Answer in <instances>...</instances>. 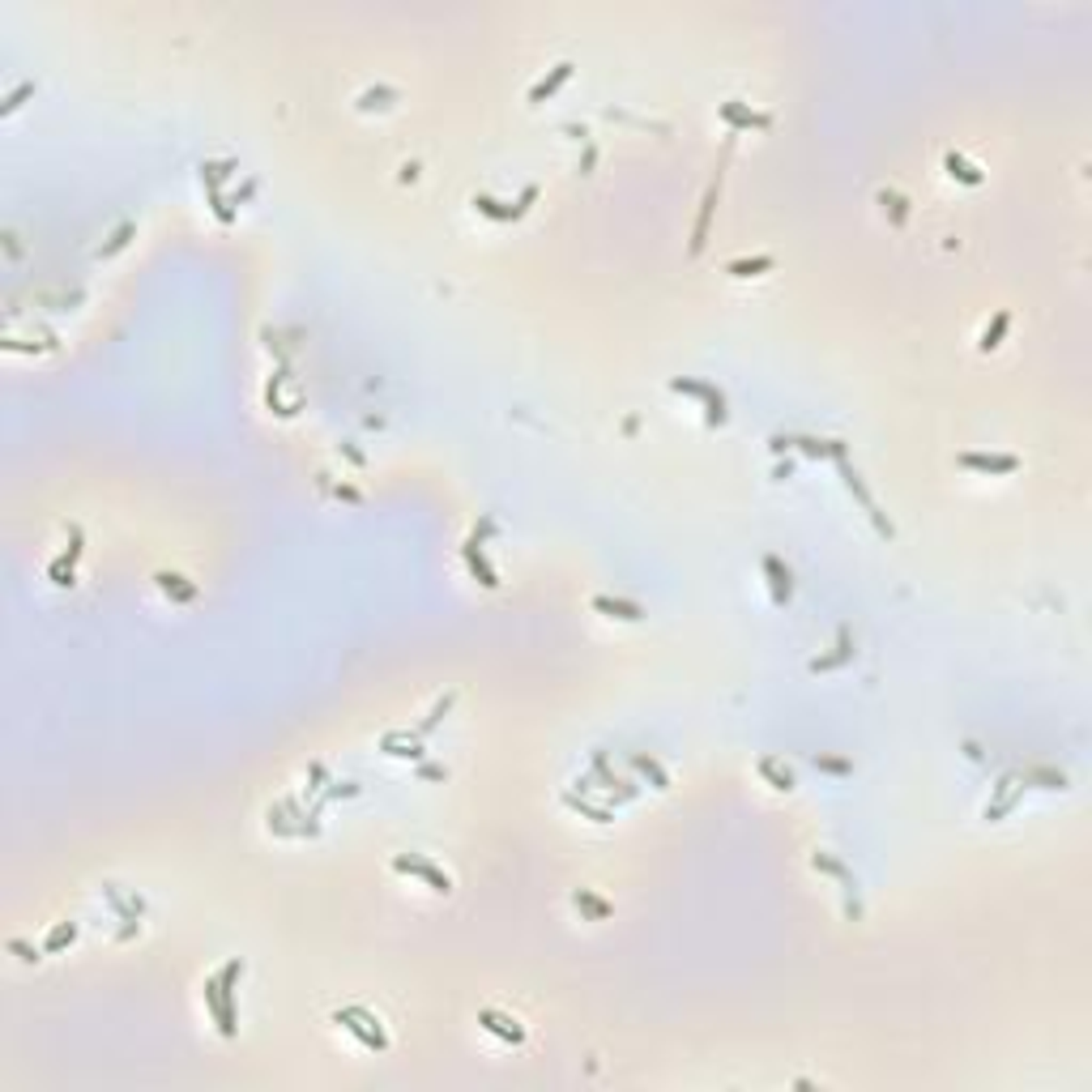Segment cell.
I'll return each instance as SVG.
<instances>
[{"label":"cell","instance_id":"6da1fadb","mask_svg":"<svg viewBox=\"0 0 1092 1092\" xmlns=\"http://www.w3.org/2000/svg\"><path fill=\"white\" fill-rule=\"evenodd\" d=\"M244 960L240 956H231L218 973H209L205 977V1007H209V1016H214V1024H218V1033L222 1037H235L240 1033V1007H235V986H240V977H244Z\"/></svg>","mask_w":1092,"mask_h":1092},{"label":"cell","instance_id":"7a4b0ae2","mask_svg":"<svg viewBox=\"0 0 1092 1092\" xmlns=\"http://www.w3.org/2000/svg\"><path fill=\"white\" fill-rule=\"evenodd\" d=\"M333 1024L350 1033L354 1042L363 1045V1049H376V1054H385L389 1049V1033H385V1024L367 1011V1007H342V1011H333Z\"/></svg>","mask_w":1092,"mask_h":1092},{"label":"cell","instance_id":"3957f363","mask_svg":"<svg viewBox=\"0 0 1092 1092\" xmlns=\"http://www.w3.org/2000/svg\"><path fill=\"white\" fill-rule=\"evenodd\" d=\"M670 393H687V398L704 401V423H708V427H721V423L730 418V410H726V393H721L717 385H708V380L674 376V380H670Z\"/></svg>","mask_w":1092,"mask_h":1092},{"label":"cell","instance_id":"277c9868","mask_svg":"<svg viewBox=\"0 0 1092 1092\" xmlns=\"http://www.w3.org/2000/svg\"><path fill=\"white\" fill-rule=\"evenodd\" d=\"M487 534H496V521H491V516H483V525H474V534L465 538L461 555H465V568L483 581V589H499L496 568H491V559H487V550H483V538H487Z\"/></svg>","mask_w":1092,"mask_h":1092},{"label":"cell","instance_id":"5b68a950","mask_svg":"<svg viewBox=\"0 0 1092 1092\" xmlns=\"http://www.w3.org/2000/svg\"><path fill=\"white\" fill-rule=\"evenodd\" d=\"M832 461H837V470H841V478H845V487H849V496L858 499V503H862V512H866V516H871V521H875V530H879V534H884V538H892V534H896V530H892V521H884V512H879V503H875V496H871V491H866V483H862V474H858V470H853V465H849V457H845V452H837V457H832Z\"/></svg>","mask_w":1092,"mask_h":1092},{"label":"cell","instance_id":"8992f818","mask_svg":"<svg viewBox=\"0 0 1092 1092\" xmlns=\"http://www.w3.org/2000/svg\"><path fill=\"white\" fill-rule=\"evenodd\" d=\"M82 550H86V534H82V525L73 521V525H69V546H64V550H60V555L48 563V581H51V585H60V589H64V585H73V581H77V559H82Z\"/></svg>","mask_w":1092,"mask_h":1092},{"label":"cell","instance_id":"52a82bcc","mask_svg":"<svg viewBox=\"0 0 1092 1092\" xmlns=\"http://www.w3.org/2000/svg\"><path fill=\"white\" fill-rule=\"evenodd\" d=\"M393 871H398V875H418L431 892H440V896L452 892V879H448L431 858H423V853H398V858H393Z\"/></svg>","mask_w":1092,"mask_h":1092},{"label":"cell","instance_id":"ba28073f","mask_svg":"<svg viewBox=\"0 0 1092 1092\" xmlns=\"http://www.w3.org/2000/svg\"><path fill=\"white\" fill-rule=\"evenodd\" d=\"M534 201H538V184H530V188L521 193L516 205H499V201L487 197V193H474L470 205H474L483 218H491V222H516V218H525V214H530V205H534Z\"/></svg>","mask_w":1092,"mask_h":1092},{"label":"cell","instance_id":"9c48e42d","mask_svg":"<svg viewBox=\"0 0 1092 1092\" xmlns=\"http://www.w3.org/2000/svg\"><path fill=\"white\" fill-rule=\"evenodd\" d=\"M760 568H764V576H768V597H773V606L781 610V606H790V597H794V572H790V563L781 559V555H764L760 559Z\"/></svg>","mask_w":1092,"mask_h":1092},{"label":"cell","instance_id":"30bf717a","mask_svg":"<svg viewBox=\"0 0 1092 1092\" xmlns=\"http://www.w3.org/2000/svg\"><path fill=\"white\" fill-rule=\"evenodd\" d=\"M964 470L973 474H1016L1020 470V457L1016 452H960L956 457Z\"/></svg>","mask_w":1092,"mask_h":1092},{"label":"cell","instance_id":"8fae6325","mask_svg":"<svg viewBox=\"0 0 1092 1092\" xmlns=\"http://www.w3.org/2000/svg\"><path fill=\"white\" fill-rule=\"evenodd\" d=\"M478 1029L491 1033V1037H499L503 1045H525V1029H521L512 1016L496 1011V1007H483V1011H478Z\"/></svg>","mask_w":1092,"mask_h":1092},{"label":"cell","instance_id":"7c38bea8","mask_svg":"<svg viewBox=\"0 0 1092 1092\" xmlns=\"http://www.w3.org/2000/svg\"><path fill=\"white\" fill-rule=\"evenodd\" d=\"M858 657V641L849 636V632H841L837 636V645H832V653H819V657H811V674H832V670H841V666H849Z\"/></svg>","mask_w":1092,"mask_h":1092},{"label":"cell","instance_id":"4fadbf2b","mask_svg":"<svg viewBox=\"0 0 1092 1092\" xmlns=\"http://www.w3.org/2000/svg\"><path fill=\"white\" fill-rule=\"evenodd\" d=\"M572 73H576V64L572 60H559L550 73H543L534 86H530V95H525V102H546V99H555L559 95V86H568L572 82Z\"/></svg>","mask_w":1092,"mask_h":1092},{"label":"cell","instance_id":"5bb4252c","mask_svg":"<svg viewBox=\"0 0 1092 1092\" xmlns=\"http://www.w3.org/2000/svg\"><path fill=\"white\" fill-rule=\"evenodd\" d=\"M589 606H594L597 615H606V619H623V623H641V619H645V606H641V602H632V597L594 594Z\"/></svg>","mask_w":1092,"mask_h":1092},{"label":"cell","instance_id":"9a60e30c","mask_svg":"<svg viewBox=\"0 0 1092 1092\" xmlns=\"http://www.w3.org/2000/svg\"><path fill=\"white\" fill-rule=\"evenodd\" d=\"M717 188H721V180H713L708 188H704V201H700V218H695V227H692V256H700L704 252V240H708V218H713V209H717Z\"/></svg>","mask_w":1092,"mask_h":1092},{"label":"cell","instance_id":"2e32d148","mask_svg":"<svg viewBox=\"0 0 1092 1092\" xmlns=\"http://www.w3.org/2000/svg\"><path fill=\"white\" fill-rule=\"evenodd\" d=\"M773 269H777V256H773V252L739 256V260H730V265H726V273H730V278H764V273H773Z\"/></svg>","mask_w":1092,"mask_h":1092},{"label":"cell","instance_id":"e0dca14e","mask_svg":"<svg viewBox=\"0 0 1092 1092\" xmlns=\"http://www.w3.org/2000/svg\"><path fill=\"white\" fill-rule=\"evenodd\" d=\"M380 751H385V755H398V760H418V755H423V734L389 730V734L380 739Z\"/></svg>","mask_w":1092,"mask_h":1092},{"label":"cell","instance_id":"ac0fdd59","mask_svg":"<svg viewBox=\"0 0 1092 1092\" xmlns=\"http://www.w3.org/2000/svg\"><path fill=\"white\" fill-rule=\"evenodd\" d=\"M231 175H235V158H209V162H201V184L209 188V197H218Z\"/></svg>","mask_w":1092,"mask_h":1092},{"label":"cell","instance_id":"d6986e66","mask_svg":"<svg viewBox=\"0 0 1092 1092\" xmlns=\"http://www.w3.org/2000/svg\"><path fill=\"white\" fill-rule=\"evenodd\" d=\"M721 120H726L730 128H768V115H760V111H747L739 99L721 102Z\"/></svg>","mask_w":1092,"mask_h":1092},{"label":"cell","instance_id":"ffe728a7","mask_svg":"<svg viewBox=\"0 0 1092 1092\" xmlns=\"http://www.w3.org/2000/svg\"><path fill=\"white\" fill-rule=\"evenodd\" d=\"M755 768H760V777H764V781H768L773 790H781V794H790V790H794V773H790V768H786V764H781L777 755H764V760H760Z\"/></svg>","mask_w":1092,"mask_h":1092},{"label":"cell","instance_id":"44dd1931","mask_svg":"<svg viewBox=\"0 0 1092 1092\" xmlns=\"http://www.w3.org/2000/svg\"><path fill=\"white\" fill-rule=\"evenodd\" d=\"M1007 329H1011V312H1007V307H998V312H994V320L982 329V338H977V350H982V354L998 350V346H1003V338H1007Z\"/></svg>","mask_w":1092,"mask_h":1092},{"label":"cell","instance_id":"7402d4cb","mask_svg":"<svg viewBox=\"0 0 1092 1092\" xmlns=\"http://www.w3.org/2000/svg\"><path fill=\"white\" fill-rule=\"evenodd\" d=\"M154 581H158V589L171 597V602H197V585H193L188 576H180V572H158Z\"/></svg>","mask_w":1092,"mask_h":1092},{"label":"cell","instance_id":"603a6c76","mask_svg":"<svg viewBox=\"0 0 1092 1092\" xmlns=\"http://www.w3.org/2000/svg\"><path fill=\"white\" fill-rule=\"evenodd\" d=\"M944 167H947V175L951 180H960V184H969V188H977L982 184V167H973L964 154H956V149H947L944 154Z\"/></svg>","mask_w":1092,"mask_h":1092},{"label":"cell","instance_id":"cb8c5ba5","mask_svg":"<svg viewBox=\"0 0 1092 1092\" xmlns=\"http://www.w3.org/2000/svg\"><path fill=\"white\" fill-rule=\"evenodd\" d=\"M393 102H401L398 86H367V90L354 99V107H359V111H385V107H393Z\"/></svg>","mask_w":1092,"mask_h":1092},{"label":"cell","instance_id":"d4e9b609","mask_svg":"<svg viewBox=\"0 0 1092 1092\" xmlns=\"http://www.w3.org/2000/svg\"><path fill=\"white\" fill-rule=\"evenodd\" d=\"M572 905H576L585 918H594V922H602V918H610V913H615V909H610V900L594 896L589 888H576V892H572Z\"/></svg>","mask_w":1092,"mask_h":1092},{"label":"cell","instance_id":"484cf974","mask_svg":"<svg viewBox=\"0 0 1092 1092\" xmlns=\"http://www.w3.org/2000/svg\"><path fill=\"white\" fill-rule=\"evenodd\" d=\"M133 235H137V222H120V227H115V231L107 235V244H102V248L95 252V256H99V260H111L115 252H124V248H128V240H133Z\"/></svg>","mask_w":1092,"mask_h":1092},{"label":"cell","instance_id":"4316f807","mask_svg":"<svg viewBox=\"0 0 1092 1092\" xmlns=\"http://www.w3.org/2000/svg\"><path fill=\"white\" fill-rule=\"evenodd\" d=\"M875 201L884 205V214L892 218V227H905V222H909V201L900 197V193H892V188H879V193H875Z\"/></svg>","mask_w":1092,"mask_h":1092},{"label":"cell","instance_id":"83f0119b","mask_svg":"<svg viewBox=\"0 0 1092 1092\" xmlns=\"http://www.w3.org/2000/svg\"><path fill=\"white\" fill-rule=\"evenodd\" d=\"M452 704H457V692L440 695V700H436V704H431V713H427V717H423V721H418V726H414V734H423V739H427V734H431V730H436V726H440V717H448V708H452Z\"/></svg>","mask_w":1092,"mask_h":1092},{"label":"cell","instance_id":"f1b7e54d","mask_svg":"<svg viewBox=\"0 0 1092 1092\" xmlns=\"http://www.w3.org/2000/svg\"><path fill=\"white\" fill-rule=\"evenodd\" d=\"M73 939H77V922H56L48 931V939H43V951H48V956L51 951H64Z\"/></svg>","mask_w":1092,"mask_h":1092},{"label":"cell","instance_id":"f546056e","mask_svg":"<svg viewBox=\"0 0 1092 1092\" xmlns=\"http://www.w3.org/2000/svg\"><path fill=\"white\" fill-rule=\"evenodd\" d=\"M811 866H815V871H824V875H837L841 884H853V879H849V871H845V862H837V858H832V853H824V849H815Z\"/></svg>","mask_w":1092,"mask_h":1092},{"label":"cell","instance_id":"4dcf8cb0","mask_svg":"<svg viewBox=\"0 0 1092 1092\" xmlns=\"http://www.w3.org/2000/svg\"><path fill=\"white\" fill-rule=\"evenodd\" d=\"M30 95H35V82H17V86H13V90L4 95V102H0V115H13V111H17L22 102L30 99Z\"/></svg>","mask_w":1092,"mask_h":1092},{"label":"cell","instance_id":"1f68e13d","mask_svg":"<svg viewBox=\"0 0 1092 1092\" xmlns=\"http://www.w3.org/2000/svg\"><path fill=\"white\" fill-rule=\"evenodd\" d=\"M632 764H636L641 773H648V777H653V786H657V790H666V786H670V777H666V773L657 768V760H653V755H632Z\"/></svg>","mask_w":1092,"mask_h":1092},{"label":"cell","instance_id":"d6a6232c","mask_svg":"<svg viewBox=\"0 0 1092 1092\" xmlns=\"http://www.w3.org/2000/svg\"><path fill=\"white\" fill-rule=\"evenodd\" d=\"M811 764H815V768H824V773H849V760H828V755H815Z\"/></svg>","mask_w":1092,"mask_h":1092},{"label":"cell","instance_id":"836d02e7","mask_svg":"<svg viewBox=\"0 0 1092 1092\" xmlns=\"http://www.w3.org/2000/svg\"><path fill=\"white\" fill-rule=\"evenodd\" d=\"M4 947H9V951H13V956H22V960H39V951H35V947H30V944H22V939H9V944H4Z\"/></svg>","mask_w":1092,"mask_h":1092},{"label":"cell","instance_id":"e575fe53","mask_svg":"<svg viewBox=\"0 0 1092 1092\" xmlns=\"http://www.w3.org/2000/svg\"><path fill=\"white\" fill-rule=\"evenodd\" d=\"M398 180H401V184H414V180H418V162H405V167H401V175H398Z\"/></svg>","mask_w":1092,"mask_h":1092}]
</instances>
